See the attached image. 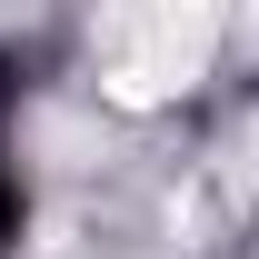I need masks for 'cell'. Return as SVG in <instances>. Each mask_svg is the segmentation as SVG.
Listing matches in <instances>:
<instances>
[{"label":"cell","mask_w":259,"mask_h":259,"mask_svg":"<svg viewBox=\"0 0 259 259\" xmlns=\"http://www.w3.org/2000/svg\"><path fill=\"white\" fill-rule=\"evenodd\" d=\"M209 40H220L209 10H120L100 30V60H110V90L120 100H169V90L199 80Z\"/></svg>","instance_id":"6da1fadb"}]
</instances>
